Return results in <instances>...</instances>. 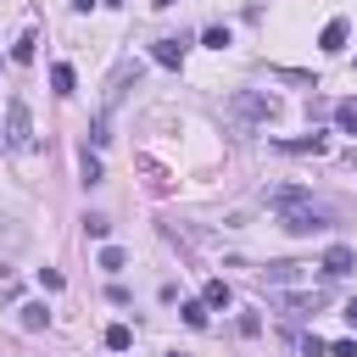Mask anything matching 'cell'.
I'll return each mask as SVG.
<instances>
[{"mask_svg":"<svg viewBox=\"0 0 357 357\" xmlns=\"http://www.w3.org/2000/svg\"><path fill=\"white\" fill-rule=\"evenodd\" d=\"M335 128L340 134H357V100H335Z\"/></svg>","mask_w":357,"mask_h":357,"instance_id":"7c38bea8","label":"cell"},{"mask_svg":"<svg viewBox=\"0 0 357 357\" xmlns=\"http://www.w3.org/2000/svg\"><path fill=\"white\" fill-rule=\"evenodd\" d=\"M151 61H162V67H184V45H178V39H156V45H151Z\"/></svg>","mask_w":357,"mask_h":357,"instance_id":"9c48e42d","label":"cell"},{"mask_svg":"<svg viewBox=\"0 0 357 357\" xmlns=\"http://www.w3.org/2000/svg\"><path fill=\"white\" fill-rule=\"evenodd\" d=\"M128 346H134V329L128 324H112L106 329V351H128Z\"/></svg>","mask_w":357,"mask_h":357,"instance_id":"5bb4252c","label":"cell"},{"mask_svg":"<svg viewBox=\"0 0 357 357\" xmlns=\"http://www.w3.org/2000/svg\"><path fill=\"white\" fill-rule=\"evenodd\" d=\"M84 234H89V240H106V234H112V223H106L100 212H89V218H84Z\"/></svg>","mask_w":357,"mask_h":357,"instance_id":"2e32d148","label":"cell"},{"mask_svg":"<svg viewBox=\"0 0 357 357\" xmlns=\"http://www.w3.org/2000/svg\"><path fill=\"white\" fill-rule=\"evenodd\" d=\"M351 262H357V257H351V245H329V251H324V273H329V279H346V273H351Z\"/></svg>","mask_w":357,"mask_h":357,"instance_id":"52a82bcc","label":"cell"},{"mask_svg":"<svg viewBox=\"0 0 357 357\" xmlns=\"http://www.w3.org/2000/svg\"><path fill=\"white\" fill-rule=\"evenodd\" d=\"M329 218H335V206H329V201H312V195H307L301 206H284V212H279V223H284L290 234H324Z\"/></svg>","mask_w":357,"mask_h":357,"instance_id":"6da1fadb","label":"cell"},{"mask_svg":"<svg viewBox=\"0 0 357 357\" xmlns=\"http://www.w3.org/2000/svg\"><path fill=\"white\" fill-rule=\"evenodd\" d=\"M273 301H279L284 312H296V318H312V312L329 301V290H324V284H307V290H273Z\"/></svg>","mask_w":357,"mask_h":357,"instance_id":"277c9868","label":"cell"},{"mask_svg":"<svg viewBox=\"0 0 357 357\" xmlns=\"http://www.w3.org/2000/svg\"><path fill=\"white\" fill-rule=\"evenodd\" d=\"M73 84H78V73H73L67 61H56V67H50V89H56V95H73Z\"/></svg>","mask_w":357,"mask_h":357,"instance_id":"8fae6325","label":"cell"},{"mask_svg":"<svg viewBox=\"0 0 357 357\" xmlns=\"http://www.w3.org/2000/svg\"><path fill=\"white\" fill-rule=\"evenodd\" d=\"M346 39H351L346 17H329V22H324V33H318V45H324V50H346Z\"/></svg>","mask_w":357,"mask_h":357,"instance_id":"ba28073f","label":"cell"},{"mask_svg":"<svg viewBox=\"0 0 357 357\" xmlns=\"http://www.w3.org/2000/svg\"><path fill=\"white\" fill-rule=\"evenodd\" d=\"M73 6H78V11H89V6H95V0H73Z\"/></svg>","mask_w":357,"mask_h":357,"instance_id":"cb8c5ba5","label":"cell"},{"mask_svg":"<svg viewBox=\"0 0 357 357\" xmlns=\"http://www.w3.org/2000/svg\"><path fill=\"white\" fill-rule=\"evenodd\" d=\"M324 351H329V346H324L318 335H301V357H324Z\"/></svg>","mask_w":357,"mask_h":357,"instance_id":"44dd1931","label":"cell"},{"mask_svg":"<svg viewBox=\"0 0 357 357\" xmlns=\"http://www.w3.org/2000/svg\"><path fill=\"white\" fill-rule=\"evenodd\" d=\"M0 139H6L11 151H28V145H33V117H28V100H22V95L6 106V128H0Z\"/></svg>","mask_w":357,"mask_h":357,"instance_id":"7a4b0ae2","label":"cell"},{"mask_svg":"<svg viewBox=\"0 0 357 357\" xmlns=\"http://www.w3.org/2000/svg\"><path fill=\"white\" fill-rule=\"evenodd\" d=\"M234 112H240V117H251V123H268V117L279 112V100H273V95H262V89H240V95H234Z\"/></svg>","mask_w":357,"mask_h":357,"instance_id":"5b68a950","label":"cell"},{"mask_svg":"<svg viewBox=\"0 0 357 357\" xmlns=\"http://www.w3.org/2000/svg\"><path fill=\"white\" fill-rule=\"evenodd\" d=\"M346 318H351V324H357V296H351V301H346Z\"/></svg>","mask_w":357,"mask_h":357,"instance_id":"603a6c76","label":"cell"},{"mask_svg":"<svg viewBox=\"0 0 357 357\" xmlns=\"http://www.w3.org/2000/svg\"><path fill=\"white\" fill-rule=\"evenodd\" d=\"M257 284H268V290L312 284V262H268V268H257Z\"/></svg>","mask_w":357,"mask_h":357,"instance_id":"3957f363","label":"cell"},{"mask_svg":"<svg viewBox=\"0 0 357 357\" xmlns=\"http://www.w3.org/2000/svg\"><path fill=\"white\" fill-rule=\"evenodd\" d=\"M45 324H50L45 301H28V307H22V329H45Z\"/></svg>","mask_w":357,"mask_h":357,"instance_id":"9a60e30c","label":"cell"},{"mask_svg":"<svg viewBox=\"0 0 357 357\" xmlns=\"http://www.w3.org/2000/svg\"><path fill=\"white\" fill-rule=\"evenodd\" d=\"M329 357H357V340H335V346H329Z\"/></svg>","mask_w":357,"mask_h":357,"instance_id":"7402d4cb","label":"cell"},{"mask_svg":"<svg viewBox=\"0 0 357 357\" xmlns=\"http://www.w3.org/2000/svg\"><path fill=\"white\" fill-rule=\"evenodd\" d=\"M123 262H128V257H123L117 245H100V268H106V273H123Z\"/></svg>","mask_w":357,"mask_h":357,"instance_id":"e0dca14e","label":"cell"},{"mask_svg":"<svg viewBox=\"0 0 357 357\" xmlns=\"http://www.w3.org/2000/svg\"><path fill=\"white\" fill-rule=\"evenodd\" d=\"M201 307L212 312V307H229V284L223 279H206V296H201Z\"/></svg>","mask_w":357,"mask_h":357,"instance_id":"4fadbf2b","label":"cell"},{"mask_svg":"<svg viewBox=\"0 0 357 357\" xmlns=\"http://www.w3.org/2000/svg\"><path fill=\"white\" fill-rule=\"evenodd\" d=\"M61 284H67V279H61L56 268H39V290H61Z\"/></svg>","mask_w":357,"mask_h":357,"instance_id":"ffe728a7","label":"cell"},{"mask_svg":"<svg viewBox=\"0 0 357 357\" xmlns=\"http://www.w3.org/2000/svg\"><path fill=\"white\" fill-rule=\"evenodd\" d=\"M78 173H84V184H100V156H89V151H84V162H78Z\"/></svg>","mask_w":357,"mask_h":357,"instance_id":"d6986e66","label":"cell"},{"mask_svg":"<svg viewBox=\"0 0 357 357\" xmlns=\"http://www.w3.org/2000/svg\"><path fill=\"white\" fill-rule=\"evenodd\" d=\"M178 312H184V324H190V329H206V307H201V301H184Z\"/></svg>","mask_w":357,"mask_h":357,"instance_id":"ac0fdd59","label":"cell"},{"mask_svg":"<svg viewBox=\"0 0 357 357\" xmlns=\"http://www.w3.org/2000/svg\"><path fill=\"white\" fill-rule=\"evenodd\" d=\"M33 45H39V33H33V28H28V33H17V45H11V61H17V67H28V61H33Z\"/></svg>","mask_w":357,"mask_h":357,"instance_id":"30bf717a","label":"cell"},{"mask_svg":"<svg viewBox=\"0 0 357 357\" xmlns=\"http://www.w3.org/2000/svg\"><path fill=\"white\" fill-rule=\"evenodd\" d=\"M279 151H290V156H324V151H329V134H301V139H279Z\"/></svg>","mask_w":357,"mask_h":357,"instance_id":"8992f818","label":"cell"}]
</instances>
